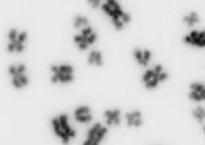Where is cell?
I'll return each mask as SVG.
<instances>
[{"mask_svg": "<svg viewBox=\"0 0 205 145\" xmlns=\"http://www.w3.org/2000/svg\"><path fill=\"white\" fill-rule=\"evenodd\" d=\"M120 115H121V111H120V110H113V111L107 110L105 112H104V116L107 118V125L110 127L112 124H114V120L120 118Z\"/></svg>", "mask_w": 205, "mask_h": 145, "instance_id": "1", "label": "cell"}, {"mask_svg": "<svg viewBox=\"0 0 205 145\" xmlns=\"http://www.w3.org/2000/svg\"><path fill=\"white\" fill-rule=\"evenodd\" d=\"M183 21L188 25V27H193L195 24H197L200 21L199 19V14H197L196 12H191L188 16H184V19H183Z\"/></svg>", "mask_w": 205, "mask_h": 145, "instance_id": "2", "label": "cell"}, {"mask_svg": "<svg viewBox=\"0 0 205 145\" xmlns=\"http://www.w3.org/2000/svg\"><path fill=\"white\" fill-rule=\"evenodd\" d=\"M183 41H184L185 44H188V45H192V46H199V48H205V40H200V38L191 40L188 34L183 37Z\"/></svg>", "mask_w": 205, "mask_h": 145, "instance_id": "3", "label": "cell"}, {"mask_svg": "<svg viewBox=\"0 0 205 145\" xmlns=\"http://www.w3.org/2000/svg\"><path fill=\"white\" fill-rule=\"evenodd\" d=\"M192 114H193V118H195L196 120L200 123V124H203L204 120H205V108L199 106L196 110H193Z\"/></svg>", "mask_w": 205, "mask_h": 145, "instance_id": "4", "label": "cell"}, {"mask_svg": "<svg viewBox=\"0 0 205 145\" xmlns=\"http://www.w3.org/2000/svg\"><path fill=\"white\" fill-rule=\"evenodd\" d=\"M51 124H53V129H54V132H55V135L58 136V137H62L64 133V130L62 129V127H61V123H59V119L58 118H53L51 119Z\"/></svg>", "mask_w": 205, "mask_h": 145, "instance_id": "5", "label": "cell"}, {"mask_svg": "<svg viewBox=\"0 0 205 145\" xmlns=\"http://www.w3.org/2000/svg\"><path fill=\"white\" fill-rule=\"evenodd\" d=\"M58 119H59V123H61V127H62V129L68 135V133L71 132V129H73V128H70V125H68V116L64 115V114H62V115L58 116Z\"/></svg>", "mask_w": 205, "mask_h": 145, "instance_id": "6", "label": "cell"}, {"mask_svg": "<svg viewBox=\"0 0 205 145\" xmlns=\"http://www.w3.org/2000/svg\"><path fill=\"white\" fill-rule=\"evenodd\" d=\"M101 124H100V123H96V124L95 125H93L92 127V128H89V130H88V139L89 140H95L96 139V135H98V132H99V130L100 129H101Z\"/></svg>", "mask_w": 205, "mask_h": 145, "instance_id": "7", "label": "cell"}, {"mask_svg": "<svg viewBox=\"0 0 205 145\" xmlns=\"http://www.w3.org/2000/svg\"><path fill=\"white\" fill-rule=\"evenodd\" d=\"M154 74H155V72H154ZM158 77H159V75L158 74H155V77H154L151 81H149L147 83H145V87L147 90H154V89H157L158 87V85H159V81H158Z\"/></svg>", "mask_w": 205, "mask_h": 145, "instance_id": "8", "label": "cell"}, {"mask_svg": "<svg viewBox=\"0 0 205 145\" xmlns=\"http://www.w3.org/2000/svg\"><path fill=\"white\" fill-rule=\"evenodd\" d=\"M59 75V82L61 83H70L74 81V75L73 74H63V72H58Z\"/></svg>", "mask_w": 205, "mask_h": 145, "instance_id": "9", "label": "cell"}, {"mask_svg": "<svg viewBox=\"0 0 205 145\" xmlns=\"http://www.w3.org/2000/svg\"><path fill=\"white\" fill-rule=\"evenodd\" d=\"M75 120L79 123H89L92 120V115L87 114V115H75Z\"/></svg>", "mask_w": 205, "mask_h": 145, "instance_id": "10", "label": "cell"}, {"mask_svg": "<svg viewBox=\"0 0 205 145\" xmlns=\"http://www.w3.org/2000/svg\"><path fill=\"white\" fill-rule=\"evenodd\" d=\"M150 58H151V52H150V50H147V49H145V50H143V58H142V65H141V66L146 67L147 63H149V61H150Z\"/></svg>", "mask_w": 205, "mask_h": 145, "instance_id": "11", "label": "cell"}, {"mask_svg": "<svg viewBox=\"0 0 205 145\" xmlns=\"http://www.w3.org/2000/svg\"><path fill=\"white\" fill-rule=\"evenodd\" d=\"M101 9H103L109 17H112V19H113L114 16H116V14H114V12H113V8L108 5V3H103V4H101Z\"/></svg>", "mask_w": 205, "mask_h": 145, "instance_id": "12", "label": "cell"}, {"mask_svg": "<svg viewBox=\"0 0 205 145\" xmlns=\"http://www.w3.org/2000/svg\"><path fill=\"white\" fill-rule=\"evenodd\" d=\"M154 77H155V74H154V70H146V72L143 74V77H142V82H143V83H147L149 81H151Z\"/></svg>", "mask_w": 205, "mask_h": 145, "instance_id": "13", "label": "cell"}, {"mask_svg": "<svg viewBox=\"0 0 205 145\" xmlns=\"http://www.w3.org/2000/svg\"><path fill=\"white\" fill-rule=\"evenodd\" d=\"M107 133H108V128H107V127H101V129H100L99 132H98V135H96V139H95V140L98 141V143H100V141H101L104 137H105Z\"/></svg>", "mask_w": 205, "mask_h": 145, "instance_id": "14", "label": "cell"}, {"mask_svg": "<svg viewBox=\"0 0 205 145\" xmlns=\"http://www.w3.org/2000/svg\"><path fill=\"white\" fill-rule=\"evenodd\" d=\"M59 71L63 72V74H73L74 67L71 65H61L59 66Z\"/></svg>", "mask_w": 205, "mask_h": 145, "instance_id": "15", "label": "cell"}, {"mask_svg": "<svg viewBox=\"0 0 205 145\" xmlns=\"http://www.w3.org/2000/svg\"><path fill=\"white\" fill-rule=\"evenodd\" d=\"M191 91H196V92H201L205 89V85L203 83H191Z\"/></svg>", "mask_w": 205, "mask_h": 145, "instance_id": "16", "label": "cell"}, {"mask_svg": "<svg viewBox=\"0 0 205 145\" xmlns=\"http://www.w3.org/2000/svg\"><path fill=\"white\" fill-rule=\"evenodd\" d=\"M134 57H135V60H137V62H138L139 65H142V58H143V50H141V49H134Z\"/></svg>", "mask_w": 205, "mask_h": 145, "instance_id": "17", "label": "cell"}, {"mask_svg": "<svg viewBox=\"0 0 205 145\" xmlns=\"http://www.w3.org/2000/svg\"><path fill=\"white\" fill-rule=\"evenodd\" d=\"M89 114V107L87 106H82V107H78L75 110V115H87Z\"/></svg>", "mask_w": 205, "mask_h": 145, "instance_id": "18", "label": "cell"}, {"mask_svg": "<svg viewBox=\"0 0 205 145\" xmlns=\"http://www.w3.org/2000/svg\"><path fill=\"white\" fill-rule=\"evenodd\" d=\"M17 37H19V33H17V29H11L9 33H8V38L11 42H16Z\"/></svg>", "mask_w": 205, "mask_h": 145, "instance_id": "19", "label": "cell"}, {"mask_svg": "<svg viewBox=\"0 0 205 145\" xmlns=\"http://www.w3.org/2000/svg\"><path fill=\"white\" fill-rule=\"evenodd\" d=\"M13 78L20 79L21 85H23L24 87H25V86H28V83H29V79H28V77H25L24 74H20V72H17V74H16V77H13Z\"/></svg>", "mask_w": 205, "mask_h": 145, "instance_id": "20", "label": "cell"}, {"mask_svg": "<svg viewBox=\"0 0 205 145\" xmlns=\"http://www.w3.org/2000/svg\"><path fill=\"white\" fill-rule=\"evenodd\" d=\"M188 98H189L191 100H195V102H203L200 92H196V91H191V92L188 94Z\"/></svg>", "mask_w": 205, "mask_h": 145, "instance_id": "21", "label": "cell"}, {"mask_svg": "<svg viewBox=\"0 0 205 145\" xmlns=\"http://www.w3.org/2000/svg\"><path fill=\"white\" fill-rule=\"evenodd\" d=\"M82 25H84V17L76 16L75 17V20H74V28L78 29V28H80Z\"/></svg>", "mask_w": 205, "mask_h": 145, "instance_id": "22", "label": "cell"}, {"mask_svg": "<svg viewBox=\"0 0 205 145\" xmlns=\"http://www.w3.org/2000/svg\"><path fill=\"white\" fill-rule=\"evenodd\" d=\"M125 118H126V121H128V127H133V125H134L135 118H134V115H133L132 112H129V114L125 115Z\"/></svg>", "mask_w": 205, "mask_h": 145, "instance_id": "23", "label": "cell"}, {"mask_svg": "<svg viewBox=\"0 0 205 145\" xmlns=\"http://www.w3.org/2000/svg\"><path fill=\"white\" fill-rule=\"evenodd\" d=\"M95 65L96 66H101L103 65V54H101V52H98L96 50V58H95Z\"/></svg>", "mask_w": 205, "mask_h": 145, "instance_id": "24", "label": "cell"}, {"mask_svg": "<svg viewBox=\"0 0 205 145\" xmlns=\"http://www.w3.org/2000/svg\"><path fill=\"white\" fill-rule=\"evenodd\" d=\"M92 33H93V32H92V28H91V27H85L84 29H82V36H83L84 38H88Z\"/></svg>", "mask_w": 205, "mask_h": 145, "instance_id": "25", "label": "cell"}, {"mask_svg": "<svg viewBox=\"0 0 205 145\" xmlns=\"http://www.w3.org/2000/svg\"><path fill=\"white\" fill-rule=\"evenodd\" d=\"M112 23H113L114 27H116L117 31H122V29H124V23H122L120 19H113Z\"/></svg>", "mask_w": 205, "mask_h": 145, "instance_id": "26", "label": "cell"}, {"mask_svg": "<svg viewBox=\"0 0 205 145\" xmlns=\"http://www.w3.org/2000/svg\"><path fill=\"white\" fill-rule=\"evenodd\" d=\"M28 38V33L26 32H21V33H19V37H17V41H19L20 44H24L25 40Z\"/></svg>", "mask_w": 205, "mask_h": 145, "instance_id": "27", "label": "cell"}, {"mask_svg": "<svg viewBox=\"0 0 205 145\" xmlns=\"http://www.w3.org/2000/svg\"><path fill=\"white\" fill-rule=\"evenodd\" d=\"M96 40H98V34H96V33H92L88 38H85V41L88 42V45H92V44L96 42Z\"/></svg>", "mask_w": 205, "mask_h": 145, "instance_id": "28", "label": "cell"}, {"mask_svg": "<svg viewBox=\"0 0 205 145\" xmlns=\"http://www.w3.org/2000/svg\"><path fill=\"white\" fill-rule=\"evenodd\" d=\"M95 58H96V50H92V52L89 53V56H88V61H87V62L89 65H93V63H95Z\"/></svg>", "mask_w": 205, "mask_h": 145, "instance_id": "29", "label": "cell"}, {"mask_svg": "<svg viewBox=\"0 0 205 145\" xmlns=\"http://www.w3.org/2000/svg\"><path fill=\"white\" fill-rule=\"evenodd\" d=\"M84 40H85V38H84L82 34H76V36H74V42L76 44V45H79L80 42H83Z\"/></svg>", "mask_w": 205, "mask_h": 145, "instance_id": "30", "label": "cell"}, {"mask_svg": "<svg viewBox=\"0 0 205 145\" xmlns=\"http://www.w3.org/2000/svg\"><path fill=\"white\" fill-rule=\"evenodd\" d=\"M12 85H13V87H16V89H23V85H21V82H20V79H17V78H13L12 79Z\"/></svg>", "mask_w": 205, "mask_h": 145, "instance_id": "31", "label": "cell"}, {"mask_svg": "<svg viewBox=\"0 0 205 145\" xmlns=\"http://www.w3.org/2000/svg\"><path fill=\"white\" fill-rule=\"evenodd\" d=\"M8 71H9V74L12 75V77H16V74H17V67L15 66V65H11V66L8 67Z\"/></svg>", "mask_w": 205, "mask_h": 145, "instance_id": "32", "label": "cell"}, {"mask_svg": "<svg viewBox=\"0 0 205 145\" xmlns=\"http://www.w3.org/2000/svg\"><path fill=\"white\" fill-rule=\"evenodd\" d=\"M168 79V74L166 71H163L162 74H159V77H158V81H159V83L160 82H164V81H167Z\"/></svg>", "mask_w": 205, "mask_h": 145, "instance_id": "33", "label": "cell"}, {"mask_svg": "<svg viewBox=\"0 0 205 145\" xmlns=\"http://www.w3.org/2000/svg\"><path fill=\"white\" fill-rule=\"evenodd\" d=\"M154 72H155V74H162V72H163V66H162V65H155V66H154Z\"/></svg>", "mask_w": 205, "mask_h": 145, "instance_id": "34", "label": "cell"}, {"mask_svg": "<svg viewBox=\"0 0 205 145\" xmlns=\"http://www.w3.org/2000/svg\"><path fill=\"white\" fill-rule=\"evenodd\" d=\"M88 46H89V45H88V42L84 40L83 42H80V44H79V45H78V48H79V50H87V49H88Z\"/></svg>", "mask_w": 205, "mask_h": 145, "instance_id": "35", "label": "cell"}, {"mask_svg": "<svg viewBox=\"0 0 205 145\" xmlns=\"http://www.w3.org/2000/svg\"><path fill=\"white\" fill-rule=\"evenodd\" d=\"M130 20H132L130 14L125 12V13H124V16H122V19H121V21H122V23H124V24H128V23H129V21H130Z\"/></svg>", "mask_w": 205, "mask_h": 145, "instance_id": "36", "label": "cell"}, {"mask_svg": "<svg viewBox=\"0 0 205 145\" xmlns=\"http://www.w3.org/2000/svg\"><path fill=\"white\" fill-rule=\"evenodd\" d=\"M15 44H16V52H17V53L24 52V44H20L19 41H16Z\"/></svg>", "mask_w": 205, "mask_h": 145, "instance_id": "37", "label": "cell"}, {"mask_svg": "<svg viewBox=\"0 0 205 145\" xmlns=\"http://www.w3.org/2000/svg\"><path fill=\"white\" fill-rule=\"evenodd\" d=\"M7 50H8L9 53L15 52V50H16V44H15V42H9L8 46H7Z\"/></svg>", "mask_w": 205, "mask_h": 145, "instance_id": "38", "label": "cell"}, {"mask_svg": "<svg viewBox=\"0 0 205 145\" xmlns=\"http://www.w3.org/2000/svg\"><path fill=\"white\" fill-rule=\"evenodd\" d=\"M61 140H62V143H63V145H68V141H70V136L67 135V133H64V135L61 137Z\"/></svg>", "mask_w": 205, "mask_h": 145, "instance_id": "39", "label": "cell"}, {"mask_svg": "<svg viewBox=\"0 0 205 145\" xmlns=\"http://www.w3.org/2000/svg\"><path fill=\"white\" fill-rule=\"evenodd\" d=\"M26 71V66H25L24 63H21L17 66V72H20V74H24V72Z\"/></svg>", "mask_w": 205, "mask_h": 145, "instance_id": "40", "label": "cell"}, {"mask_svg": "<svg viewBox=\"0 0 205 145\" xmlns=\"http://www.w3.org/2000/svg\"><path fill=\"white\" fill-rule=\"evenodd\" d=\"M143 124V120H142V118H139V119H135L134 120V125L133 127H141Z\"/></svg>", "mask_w": 205, "mask_h": 145, "instance_id": "41", "label": "cell"}, {"mask_svg": "<svg viewBox=\"0 0 205 145\" xmlns=\"http://www.w3.org/2000/svg\"><path fill=\"white\" fill-rule=\"evenodd\" d=\"M59 82V75L58 74H54L51 77V83H58Z\"/></svg>", "mask_w": 205, "mask_h": 145, "instance_id": "42", "label": "cell"}, {"mask_svg": "<svg viewBox=\"0 0 205 145\" xmlns=\"http://www.w3.org/2000/svg\"><path fill=\"white\" fill-rule=\"evenodd\" d=\"M89 4H91L92 8H98V7H100V2H89Z\"/></svg>", "mask_w": 205, "mask_h": 145, "instance_id": "43", "label": "cell"}, {"mask_svg": "<svg viewBox=\"0 0 205 145\" xmlns=\"http://www.w3.org/2000/svg\"><path fill=\"white\" fill-rule=\"evenodd\" d=\"M51 71L54 72V74H58V72H59V66H57V65H53V66H51Z\"/></svg>", "mask_w": 205, "mask_h": 145, "instance_id": "44", "label": "cell"}, {"mask_svg": "<svg viewBox=\"0 0 205 145\" xmlns=\"http://www.w3.org/2000/svg\"><path fill=\"white\" fill-rule=\"evenodd\" d=\"M68 136H70V139H74V137L76 136V130H75V129H71V132L68 133Z\"/></svg>", "mask_w": 205, "mask_h": 145, "instance_id": "45", "label": "cell"}, {"mask_svg": "<svg viewBox=\"0 0 205 145\" xmlns=\"http://www.w3.org/2000/svg\"><path fill=\"white\" fill-rule=\"evenodd\" d=\"M92 143H93V141H92V140H89V139H87V140H85V141H84V144H83V145H92Z\"/></svg>", "mask_w": 205, "mask_h": 145, "instance_id": "46", "label": "cell"}, {"mask_svg": "<svg viewBox=\"0 0 205 145\" xmlns=\"http://www.w3.org/2000/svg\"><path fill=\"white\" fill-rule=\"evenodd\" d=\"M200 95H201V99H203V100H205V89H204L203 91L200 92Z\"/></svg>", "mask_w": 205, "mask_h": 145, "instance_id": "47", "label": "cell"}, {"mask_svg": "<svg viewBox=\"0 0 205 145\" xmlns=\"http://www.w3.org/2000/svg\"><path fill=\"white\" fill-rule=\"evenodd\" d=\"M120 123H121V120H120V118H118V119H116V120H114V125H118Z\"/></svg>", "mask_w": 205, "mask_h": 145, "instance_id": "48", "label": "cell"}, {"mask_svg": "<svg viewBox=\"0 0 205 145\" xmlns=\"http://www.w3.org/2000/svg\"><path fill=\"white\" fill-rule=\"evenodd\" d=\"M92 145H99V143L96 140H93V143H92Z\"/></svg>", "mask_w": 205, "mask_h": 145, "instance_id": "49", "label": "cell"}, {"mask_svg": "<svg viewBox=\"0 0 205 145\" xmlns=\"http://www.w3.org/2000/svg\"><path fill=\"white\" fill-rule=\"evenodd\" d=\"M204 132H205V127H204Z\"/></svg>", "mask_w": 205, "mask_h": 145, "instance_id": "50", "label": "cell"}]
</instances>
